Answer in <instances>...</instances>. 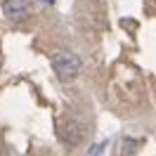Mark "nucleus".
Returning a JSON list of instances; mask_svg holds the SVG:
<instances>
[{"mask_svg": "<svg viewBox=\"0 0 156 156\" xmlns=\"http://www.w3.org/2000/svg\"><path fill=\"white\" fill-rule=\"evenodd\" d=\"M121 154H123V156H135L137 154V140L126 137V140H123V149H121Z\"/></svg>", "mask_w": 156, "mask_h": 156, "instance_id": "20e7f679", "label": "nucleus"}, {"mask_svg": "<svg viewBox=\"0 0 156 156\" xmlns=\"http://www.w3.org/2000/svg\"><path fill=\"white\" fill-rule=\"evenodd\" d=\"M59 137L66 142L69 147H76L83 142V137H85V130H83V126L78 123L76 118H64V123H62V128H59Z\"/></svg>", "mask_w": 156, "mask_h": 156, "instance_id": "f03ea898", "label": "nucleus"}, {"mask_svg": "<svg viewBox=\"0 0 156 156\" xmlns=\"http://www.w3.org/2000/svg\"><path fill=\"white\" fill-rule=\"evenodd\" d=\"M29 12H31L29 0H5V2H2V14H5L7 19H12V21L26 19Z\"/></svg>", "mask_w": 156, "mask_h": 156, "instance_id": "7ed1b4c3", "label": "nucleus"}, {"mask_svg": "<svg viewBox=\"0 0 156 156\" xmlns=\"http://www.w3.org/2000/svg\"><path fill=\"white\" fill-rule=\"evenodd\" d=\"M0 156H10V151H0Z\"/></svg>", "mask_w": 156, "mask_h": 156, "instance_id": "39448f33", "label": "nucleus"}, {"mask_svg": "<svg viewBox=\"0 0 156 156\" xmlns=\"http://www.w3.org/2000/svg\"><path fill=\"white\" fill-rule=\"evenodd\" d=\"M45 2H55V0H45Z\"/></svg>", "mask_w": 156, "mask_h": 156, "instance_id": "423d86ee", "label": "nucleus"}, {"mask_svg": "<svg viewBox=\"0 0 156 156\" xmlns=\"http://www.w3.org/2000/svg\"><path fill=\"white\" fill-rule=\"evenodd\" d=\"M52 69H55L59 80L71 83L80 73V57H78L76 52H71V50H62V52H57L52 57Z\"/></svg>", "mask_w": 156, "mask_h": 156, "instance_id": "f257e3e1", "label": "nucleus"}]
</instances>
